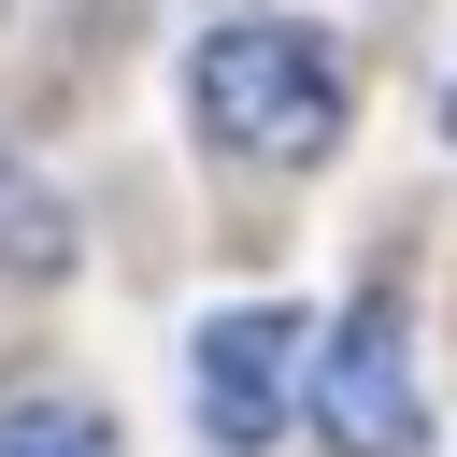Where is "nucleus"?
Instances as JSON below:
<instances>
[{"label":"nucleus","instance_id":"f257e3e1","mask_svg":"<svg viewBox=\"0 0 457 457\" xmlns=\"http://www.w3.org/2000/svg\"><path fill=\"white\" fill-rule=\"evenodd\" d=\"M186 100H200V129H214L228 157H257V171H300V157L343 143V57H328L300 14H228V29H200Z\"/></svg>","mask_w":457,"mask_h":457},{"label":"nucleus","instance_id":"f03ea898","mask_svg":"<svg viewBox=\"0 0 457 457\" xmlns=\"http://www.w3.org/2000/svg\"><path fill=\"white\" fill-rule=\"evenodd\" d=\"M314 428L343 457H414L428 443V400H414V328H400V286H357L343 328L314 343Z\"/></svg>","mask_w":457,"mask_h":457},{"label":"nucleus","instance_id":"7ed1b4c3","mask_svg":"<svg viewBox=\"0 0 457 457\" xmlns=\"http://www.w3.org/2000/svg\"><path fill=\"white\" fill-rule=\"evenodd\" d=\"M300 314L286 300H228V314H200V343H186V400H200V428L228 443V457H257L271 428H286V386H300Z\"/></svg>","mask_w":457,"mask_h":457},{"label":"nucleus","instance_id":"20e7f679","mask_svg":"<svg viewBox=\"0 0 457 457\" xmlns=\"http://www.w3.org/2000/svg\"><path fill=\"white\" fill-rule=\"evenodd\" d=\"M0 457H114V428H100L86 400L29 386V400H0Z\"/></svg>","mask_w":457,"mask_h":457},{"label":"nucleus","instance_id":"39448f33","mask_svg":"<svg viewBox=\"0 0 457 457\" xmlns=\"http://www.w3.org/2000/svg\"><path fill=\"white\" fill-rule=\"evenodd\" d=\"M0 243H14V271H57L71 257V214L29 186V157H0Z\"/></svg>","mask_w":457,"mask_h":457}]
</instances>
